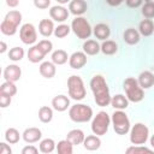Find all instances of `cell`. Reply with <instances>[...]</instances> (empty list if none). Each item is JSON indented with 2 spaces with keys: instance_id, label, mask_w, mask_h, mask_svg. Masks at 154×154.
Wrapping results in <instances>:
<instances>
[{
  "instance_id": "obj_37",
  "label": "cell",
  "mask_w": 154,
  "mask_h": 154,
  "mask_svg": "<svg viewBox=\"0 0 154 154\" xmlns=\"http://www.w3.org/2000/svg\"><path fill=\"white\" fill-rule=\"evenodd\" d=\"M24 57V49L22 47H13L8 52V58L12 61H19Z\"/></svg>"
},
{
  "instance_id": "obj_47",
  "label": "cell",
  "mask_w": 154,
  "mask_h": 154,
  "mask_svg": "<svg viewBox=\"0 0 154 154\" xmlns=\"http://www.w3.org/2000/svg\"><path fill=\"white\" fill-rule=\"evenodd\" d=\"M150 146L154 148V135H152V137H150Z\"/></svg>"
},
{
  "instance_id": "obj_19",
  "label": "cell",
  "mask_w": 154,
  "mask_h": 154,
  "mask_svg": "<svg viewBox=\"0 0 154 154\" xmlns=\"http://www.w3.org/2000/svg\"><path fill=\"white\" fill-rule=\"evenodd\" d=\"M88 8V5L84 0H72L69 4V10L72 14L75 16H81L83 14Z\"/></svg>"
},
{
  "instance_id": "obj_9",
  "label": "cell",
  "mask_w": 154,
  "mask_h": 154,
  "mask_svg": "<svg viewBox=\"0 0 154 154\" xmlns=\"http://www.w3.org/2000/svg\"><path fill=\"white\" fill-rule=\"evenodd\" d=\"M149 129L143 123H136L130 129V142L135 146H142L147 142Z\"/></svg>"
},
{
  "instance_id": "obj_17",
  "label": "cell",
  "mask_w": 154,
  "mask_h": 154,
  "mask_svg": "<svg viewBox=\"0 0 154 154\" xmlns=\"http://www.w3.org/2000/svg\"><path fill=\"white\" fill-rule=\"evenodd\" d=\"M84 138H85L84 132L81 129H73V130L67 132L65 140H67L72 146H78V144L84 142Z\"/></svg>"
},
{
  "instance_id": "obj_43",
  "label": "cell",
  "mask_w": 154,
  "mask_h": 154,
  "mask_svg": "<svg viewBox=\"0 0 154 154\" xmlns=\"http://www.w3.org/2000/svg\"><path fill=\"white\" fill-rule=\"evenodd\" d=\"M0 154H12L11 147H10L7 143L1 142V143H0Z\"/></svg>"
},
{
  "instance_id": "obj_36",
  "label": "cell",
  "mask_w": 154,
  "mask_h": 154,
  "mask_svg": "<svg viewBox=\"0 0 154 154\" xmlns=\"http://www.w3.org/2000/svg\"><path fill=\"white\" fill-rule=\"evenodd\" d=\"M125 154H154V152L143 146H131L125 150Z\"/></svg>"
},
{
  "instance_id": "obj_3",
  "label": "cell",
  "mask_w": 154,
  "mask_h": 154,
  "mask_svg": "<svg viewBox=\"0 0 154 154\" xmlns=\"http://www.w3.org/2000/svg\"><path fill=\"white\" fill-rule=\"evenodd\" d=\"M123 88H124V91L126 94V99L129 101L140 102L143 100L144 93H143V89L140 87L136 78H134V77L125 78V81L123 83Z\"/></svg>"
},
{
  "instance_id": "obj_12",
  "label": "cell",
  "mask_w": 154,
  "mask_h": 154,
  "mask_svg": "<svg viewBox=\"0 0 154 154\" xmlns=\"http://www.w3.org/2000/svg\"><path fill=\"white\" fill-rule=\"evenodd\" d=\"M69 64H70V67H72L75 70L82 69L87 64V54L84 52H79V51L72 53L70 55Z\"/></svg>"
},
{
  "instance_id": "obj_20",
  "label": "cell",
  "mask_w": 154,
  "mask_h": 154,
  "mask_svg": "<svg viewBox=\"0 0 154 154\" xmlns=\"http://www.w3.org/2000/svg\"><path fill=\"white\" fill-rule=\"evenodd\" d=\"M45 55H46V53L41 49V47L38 45L32 46L28 51V59H29V61H31L34 64L35 63H38V61H42V59L45 58Z\"/></svg>"
},
{
  "instance_id": "obj_39",
  "label": "cell",
  "mask_w": 154,
  "mask_h": 154,
  "mask_svg": "<svg viewBox=\"0 0 154 154\" xmlns=\"http://www.w3.org/2000/svg\"><path fill=\"white\" fill-rule=\"evenodd\" d=\"M37 45L41 47V49H42L46 54H48V53L52 51V48H53V43H52L49 40H41Z\"/></svg>"
},
{
  "instance_id": "obj_24",
  "label": "cell",
  "mask_w": 154,
  "mask_h": 154,
  "mask_svg": "<svg viewBox=\"0 0 154 154\" xmlns=\"http://www.w3.org/2000/svg\"><path fill=\"white\" fill-rule=\"evenodd\" d=\"M123 40L128 45H136L140 41V32L134 28H129L123 34Z\"/></svg>"
},
{
  "instance_id": "obj_22",
  "label": "cell",
  "mask_w": 154,
  "mask_h": 154,
  "mask_svg": "<svg viewBox=\"0 0 154 154\" xmlns=\"http://www.w3.org/2000/svg\"><path fill=\"white\" fill-rule=\"evenodd\" d=\"M38 70H40L41 76L45 77V78H53L55 76V72H57L55 65L53 63H51V61H43L40 65Z\"/></svg>"
},
{
  "instance_id": "obj_28",
  "label": "cell",
  "mask_w": 154,
  "mask_h": 154,
  "mask_svg": "<svg viewBox=\"0 0 154 154\" xmlns=\"http://www.w3.org/2000/svg\"><path fill=\"white\" fill-rule=\"evenodd\" d=\"M70 57H67V53L64 49H57L52 53V63L54 65H64Z\"/></svg>"
},
{
  "instance_id": "obj_16",
  "label": "cell",
  "mask_w": 154,
  "mask_h": 154,
  "mask_svg": "<svg viewBox=\"0 0 154 154\" xmlns=\"http://www.w3.org/2000/svg\"><path fill=\"white\" fill-rule=\"evenodd\" d=\"M137 82L142 89H149L154 85V75L150 71H142L138 75Z\"/></svg>"
},
{
  "instance_id": "obj_44",
  "label": "cell",
  "mask_w": 154,
  "mask_h": 154,
  "mask_svg": "<svg viewBox=\"0 0 154 154\" xmlns=\"http://www.w3.org/2000/svg\"><path fill=\"white\" fill-rule=\"evenodd\" d=\"M125 4L129 7H138V6H142L143 5V1L142 0H126Z\"/></svg>"
},
{
  "instance_id": "obj_38",
  "label": "cell",
  "mask_w": 154,
  "mask_h": 154,
  "mask_svg": "<svg viewBox=\"0 0 154 154\" xmlns=\"http://www.w3.org/2000/svg\"><path fill=\"white\" fill-rule=\"evenodd\" d=\"M70 31H71V28H70L67 24H60V25H58V26L55 28L54 35H55L58 38H63V37L67 36V35L70 34Z\"/></svg>"
},
{
  "instance_id": "obj_33",
  "label": "cell",
  "mask_w": 154,
  "mask_h": 154,
  "mask_svg": "<svg viewBox=\"0 0 154 154\" xmlns=\"http://www.w3.org/2000/svg\"><path fill=\"white\" fill-rule=\"evenodd\" d=\"M38 119L42 123H49L53 119V109L48 106H42L38 109Z\"/></svg>"
},
{
  "instance_id": "obj_45",
  "label": "cell",
  "mask_w": 154,
  "mask_h": 154,
  "mask_svg": "<svg viewBox=\"0 0 154 154\" xmlns=\"http://www.w3.org/2000/svg\"><path fill=\"white\" fill-rule=\"evenodd\" d=\"M6 4H7L10 7H14V6H17L19 2H18L17 0H6Z\"/></svg>"
},
{
  "instance_id": "obj_30",
  "label": "cell",
  "mask_w": 154,
  "mask_h": 154,
  "mask_svg": "<svg viewBox=\"0 0 154 154\" xmlns=\"http://www.w3.org/2000/svg\"><path fill=\"white\" fill-rule=\"evenodd\" d=\"M55 148H57V144H55L54 140H52V138L42 140L40 142V147H38L40 152H42L43 154H51Z\"/></svg>"
},
{
  "instance_id": "obj_14",
  "label": "cell",
  "mask_w": 154,
  "mask_h": 154,
  "mask_svg": "<svg viewBox=\"0 0 154 154\" xmlns=\"http://www.w3.org/2000/svg\"><path fill=\"white\" fill-rule=\"evenodd\" d=\"M22 136H23V140L26 143H35V142L41 140L42 132L38 128H28V129L24 130Z\"/></svg>"
},
{
  "instance_id": "obj_46",
  "label": "cell",
  "mask_w": 154,
  "mask_h": 154,
  "mask_svg": "<svg viewBox=\"0 0 154 154\" xmlns=\"http://www.w3.org/2000/svg\"><path fill=\"white\" fill-rule=\"evenodd\" d=\"M6 49H7L6 43H5L4 41H1V42H0V53H5V52H6Z\"/></svg>"
},
{
  "instance_id": "obj_7",
  "label": "cell",
  "mask_w": 154,
  "mask_h": 154,
  "mask_svg": "<svg viewBox=\"0 0 154 154\" xmlns=\"http://www.w3.org/2000/svg\"><path fill=\"white\" fill-rule=\"evenodd\" d=\"M109 124H111L109 116L106 112L101 111V112H99L93 118V122H91V131L96 136H102V135H105L108 131Z\"/></svg>"
},
{
  "instance_id": "obj_11",
  "label": "cell",
  "mask_w": 154,
  "mask_h": 154,
  "mask_svg": "<svg viewBox=\"0 0 154 154\" xmlns=\"http://www.w3.org/2000/svg\"><path fill=\"white\" fill-rule=\"evenodd\" d=\"M22 76V70L18 65L12 64V65H7L4 70V77L6 82H17Z\"/></svg>"
},
{
  "instance_id": "obj_8",
  "label": "cell",
  "mask_w": 154,
  "mask_h": 154,
  "mask_svg": "<svg viewBox=\"0 0 154 154\" xmlns=\"http://www.w3.org/2000/svg\"><path fill=\"white\" fill-rule=\"evenodd\" d=\"M111 122H112V125H113L114 131L118 135H125L131 129L130 120H129L128 116L125 114V112H123V111H116L112 114Z\"/></svg>"
},
{
  "instance_id": "obj_42",
  "label": "cell",
  "mask_w": 154,
  "mask_h": 154,
  "mask_svg": "<svg viewBox=\"0 0 154 154\" xmlns=\"http://www.w3.org/2000/svg\"><path fill=\"white\" fill-rule=\"evenodd\" d=\"M22 154H38V149L34 146H25L22 149Z\"/></svg>"
},
{
  "instance_id": "obj_31",
  "label": "cell",
  "mask_w": 154,
  "mask_h": 154,
  "mask_svg": "<svg viewBox=\"0 0 154 154\" xmlns=\"http://www.w3.org/2000/svg\"><path fill=\"white\" fill-rule=\"evenodd\" d=\"M57 154H73V146L67 140H61L57 144Z\"/></svg>"
},
{
  "instance_id": "obj_32",
  "label": "cell",
  "mask_w": 154,
  "mask_h": 154,
  "mask_svg": "<svg viewBox=\"0 0 154 154\" xmlns=\"http://www.w3.org/2000/svg\"><path fill=\"white\" fill-rule=\"evenodd\" d=\"M0 94L2 95H7V96H13L17 94V87L14 83L12 82H4L1 85H0Z\"/></svg>"
},
{
  "instance_id": "obj_34",
  "label": "cell",
  "mask_w": 154,
  "mask_h": 154,
  "mask_svg": "<svg viewBox=\"0 0 154 154\" xmlns=\"http://www.w3.org/2000/svg\"><path fill=\"white\" fill-rule=\"evenodd\" d=\"M19 138H20V135H19V132H18L17 129H14V128H8V129L6 130V132H5V140H6V142H8L10 144H16V143L19 141Z\"/></svg>"
},
{
  "instance_id": "obj_4",
  "label": "cell",
  "mask_w": 154,
  "mask_h": 154,
  "mask_svg": "<svg viewBox=\"0 0 154 154\" xmlns=\"http://www.w3.org/2000/svg\"><path fill=\"white\" fill-rule=\"evenodd\" d=\"M69 117L75 123H87L93 118V109L84 103H76L70 107Z\"/></svg>"
},
{
  "instance_id": "obj_10",
  "label": "cell",
  "mask_w": 154,
  "mask_h": 154,
  "mask_svg": "<svg viewBox=\"0 0 154 154\" xmlns=\"http://www.w3.org/2000/svg\"><path fill=\"white\" fill-rule=\"evenodd\" d=\"M19 37L22 40L23 43L25 45H32L36 42L37 40V32L35 26L31 23H25L22 25L20 30H19Z\"/></svg>"
},
{
  "instance_id": "obj_29",
  "label": "cell",
  "mask_w": 154,
  "mask_h": 154,
  "mask_svg": "<svg viewBox=\"0 0 154 154\" xmlns=\"http://www.w3.org/2000/svg\"><path fill=\"white\" fill-rule=\"evenodd\" d=\"M118 51V45L112 40H106L101 45V52L105 55H113Z\"/></svg>"
},
{
  "instance_id": "obj_18",
  "label": "cell",
  "mask_w": 154,
  "mask_h": 154,
  "mask_svg": "<svg viewBox=\"0 0 154 154\" xmlns=\"http://www.w3.org/2000/svg\"><path fill=\"white\" fill-rule=\"evenodd\" d=\"M93 32H94V35H95L96 38L102 40V41H106V38H108L109 35H111V29H109V26L107 24L99 23V24H96L94 26Z\"/></svg>"
},
{
  "instance_id": "obj_27",
  "label": "cell",
  "mask_w": 154,
  "mask_h": 154,
  "mask_svg": "<svg viewBox=\"0 0 154 154\" xmlns=\"http://www.w3.org/2000/svg\"><path fill=\"white\" fill-rule=\"evenodd\" d=\"M138 32L143 36H150L154 32V23L152 19H143L138 25Z\"/></svg>"
},
{
  "instance_id": "obj_2",
  "label": "cell",
  "mask_w": 154,
  "mask_h": 154,
  "mask_svg": "<svg viewBox=\"0 0 154 154\" xmlns=\"http://www.w3.org/2000/svg\"><path fill=\"white\" fill-rule=\"evenodd\" d=\"M20 22H22V13L17 10H12L6 13L4 20L0 24V30L4 35L12 36L17 32V29Z\"/></svg>"
},
{
  "instance_id": "obj_25",
  "label": "cell",
  "mask_w": 154,
  "mask_h": 154,
  "mask_svg": "<svg viewBox=\"0 0 154 154\" xmlns=\"http://www.w3.org/2000/svg\"><path fill=\"white\" fill-rule=\"evenodd\" d=\"M83 146H84V148L87 150H96L101 146V140L96 135H89V136H87L84 138Z\"/></svg>"
},
{
  "instance_id": "obj_6",
  "label": "cell",
  "mask_w": 154,
  "mask_h": 154,
  "mask_svg": "<svg viewBox=\"0 0 154 154\" xmlns=\"http://www.w3.org/2000/svg\"><path fill=\"white\" fill-rule=\"evenodd\" d=\"M71 30L73 31V34L81 38V40H87L90 37L93 30L91 26L89 24V22L84 18V17H76L72 22H71Z\"/></svg>"
},
{
  "instance_id": "obj_21",
  "label": "cell",
  "mask_w": 154,
  "mask_h": 154,
  "mask_svg": "<svg viewBox=\"0 0 154 154\" xmlns=\"http://www.w3.org/2000/svg\"><path fill=\"white\" fill-rule=\"evenodd\" d=\"M54 24H53V20L51 19H42L38 24V31L42 36L45 37H49L52 34H54Z\"/></svg>"
},
{
  "instance_id": "obj_41",
  "label": "cell",
  "mask_w": 154,
  "mask_h": 154,
  "mask_svg": "<svg viewBox=\"0 0 154 154\" xmlns=\"http://www.w3.org/2000/svg\"><path fill=\"white\" fill-rule=\"evenodd\" d=\"M34 5H35L36 7H38V8L45 10V8L49 7L51 1H49V0H35V1H34Z\"/></svg>"
},
{
  "instance_id": "obj_23",
  "label": "cell",
  "mask_w": 154,
  "mask_h": 154,
  "mask_svg": "<svg viewBox=\"0 0 154 154\" xmlns=\"http://www.w3.org/2000/svg\"><path fill=\"white\" fill-rule=\"evenodd\" d=\"M111 105H112V107L116 108L117 111H123V109L128 108V106H129V100L126 99V96H124V95H122V94H117V95L112 96Z\"/></svg>"
},
{
  "instance_id": "obj_40",
  "label": "cell",
  "mask_w": 154,
  "mask_h": 154,
  "mask_svg": "<svg viewBox=\"0 0 154 154\" xmlns=\"http://www.w3.org/2000/svg\"><path fill=\"white\" fill-rule=\"evenodd\" d=\"M10 103H11V96L0 94V107L6 108L7 106H10Z\"/></svg>"
},
{
  "instance_id": "obj_15",
  "label": "cell",
  "mask_w": 154,
  "mask_h": 154,
  "mask_svg": "<svg viewBox=\"0 0 154 154\" xmlns=\"http://www.w3.org/2000/svg\"><path fill=\"white\" fill-rule=\"evenodd\" d=\"M52 106L58 112H64L70 107V99L66 95H57L52 100Z\"/></svg>"
},
{
  "instance_id": "obj_13",
  "label": "cell",
  "mask_w": 154,
  "mask_h": 154,
  "mask_svg": "<svg viewBox=\"0 0 154 154\" xmlns=\"http://www.w3.org/2000/svg\"><path fill=\"white\" fill-rule=\"evenodd\" d=\"M49 16L52 19H54L55 22H65L69 17V11L67 8H65L64 6H60V5H55V6H52L51 10H49Z\"/></svg>"
},
{
  "instance_id": "obj_5",
  "label": "cell",
  "mask_w": 154,
  "mask_h": 154,
  "mask_svg": "<svg viewBox=\"0 0 154 154\" xmlns=\"http://www.w3.org/2000/svg\"><path fill=\"white\" fill-rule=\"evenodd\" d=\"M67 89H69V96L76 101H81L85 97V87L83 83V79L79 76L72 75L67 79Z\"/></svg>"
},
{
  "instance_id": "obj_1",
  "label": "cell",
  "mask_w": 154,
  "mask_h": 154,
  "mask_svg": "<svg viewBox=\"0 0 154 154\" xmlns=\"http://www.w3.org/2000/svg\"><path fill=\"white\" fill-rule=\"evenodd\" d=\"M90 89L94 95V100L97 106L105 107L111 103V95H109V89L107 85V82L103 76L101 75H95L90 79Z\"/></svg>"
},
{
  "instance_id": "obj_26",
  "label": "cell",
  "mask_w": 154,
  "mask_h": 154,
  "mask_svg": "<svg viewBox=\"0 0 154 154\" xmlns=\"http://www.w3.org/2000/svg\"><path fill=\"white\" fill-rule=\"evenodd\" d=\"M101 51V46L95 40H87L83 43V52L88 55H95Z\"/></svg>"
},
{
  "instance_id": "obj_35",
  "label": "cell",
  "mask_w": 154,
  "mask_h": 154,
  "mask_svg": "<svg viewBox=\"0 0 154 154\" xmlns=\"http://www.w3.org/2000/svg\"><path fill=\"white\" fill-rule=\"evenodd\" d=\"M141 12H142V14H143L147 19L153 18V17H154V1L147 0L146 2H143Z\"/></svg>"
}]
</instances>
